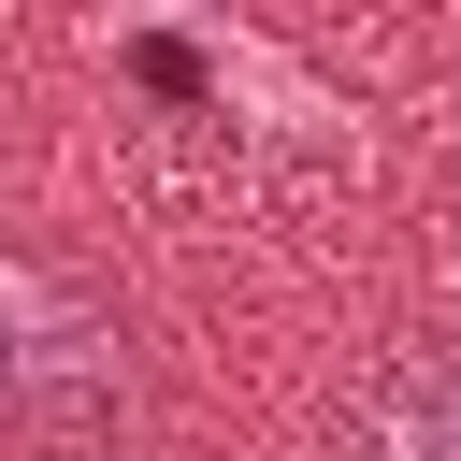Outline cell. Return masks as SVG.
Here are the masks:
<instances>
[]
</instances>
